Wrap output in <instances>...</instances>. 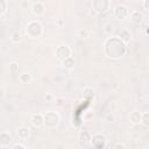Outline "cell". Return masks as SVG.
I'll list each match as a JSON object with an SVG mask.
<instances>
[{"label":"cell","mask_w":149,"mask_h":149,"mask_svg":"<svg viewBox=\"0 0 149 149\" xmlns=\"http://www.w3.org/2000/svg\"><path fill=\"white\" fill-rule=\"evenodd\" d=\"M12 139H10V133L6 132V130H2L0 133V147L1 148H6L9 146Z\"/></svg>","instance_id":"4fadbf2b"},{"label":"cell","mask_w":149,"mask_h":149,"mask_svg":"<svg viewBox=\"0 0 149 149\" xmlns=\"http://www.w3.org/2000/svg\"><path fill=\"white\" fill-rule=\"evenodd\" d=\"M107 137L106 135L104 134H100V133H97L94 135L91 136V141H90V146L93 147V148H97V149H102L107 146Z\"/></svg>","instance_id":"5b68a950"},{"label":"cell","mask_w":149,"mask_h":149,"mask_svg":"<svg viewBox=\"0 0 149 149\" xmlns=\"http://www.w3.org/2000/svg\"><path fill=\"white\" fill-rule=\"evenodd\" d=\"M105 121H107V122H114V121H115V115H114L112 112L107 113V114L105 115Z\"/></svg>","instance_id":"484cf974"},{"label":"cell","mask_w":149,"mask_h":149,"mask_svg":"<svg viewBox=\"0 0 149 149\" xmlns=\"http://www.w3.org/2000/svg\"><path fill=\"white\" fill-rule=\"evenodd\" d=\"M44 10H45V7L42 2H34L33 6H31V13L35 15V16H41L44 14Z\"/></svg>","instance_id":"7c38bea8"},{"label":"cell","mask_w":149,"mask_h":149,"mask_svg":"<svg viewBox=\"0 0 149 149\" xmlns=\"http://www.w3.org/2000/svg\"><path fill=\"white\" fill-rule=\"evenodd\" d=\"M88 1H92V0H88Z\"/></svg>","instance_id":"836d02e7"},{"label":"cell","mask_w":149,"mask_h":149,"mask_svg":"<svg viewBox=\"0 0 149 149\" xmlns=\"http://www.w3.org/2000/svg\"><path fill=\"white\" fill-rule=\"evenodd\" d=\"M129 9H128V7L126 6V5H118V6H115L114 7V9H113V14H114V16H115V19H118V20H120V21H123V20H126L128 16H129Z\"/></svg>","instance_id":"8992f818"},{"label":"cell","mask_w":149,"mask_h":149,"mask_svg":"<svg viewBox=\"0 0 149 149\" xmlns=\"http://www.w3.org/2000/svg\"><path fill=\"white\" fill-rule=\"evenodd\" d=\"M91 134L87 130H80L78 134V142L81 146H90V141H91Z\"/></svg>","instance_id":"30bf717a"},{"label":"cell","mask_w":149,"mask_h":149,"mask_svg":"<svg viewBox=\"0 0 149 149\" xmlns=\"http://www.w3.org/2000/svg\"><path fill=\"white\" fill-rule=\"evenodd\" d=\"M19 80L21 84H29L33 80V78H31V74L29 72H23L19 76Z\"/></svg>","instance_id":"e0dca14e"},{"label":"cell","mask_w":149,"mask_h":149,"mask_svg":"<svg viewBox=\"0 0 149 149\" xmlns=\"http://www.w3.org/2000/svg\"><path fill=\"white\" fill-rule=\"evenodd\" d=\"M56 24H57V27H58V28H62V27L64 26V21H63L62 19H58V20H57V22H56Z\"/></svg>","instance_id":"1f68e13d"},{"label":"cell","mask_w":149,"mask_h":149,"mask_svg":"<svg viewBox=\"0 0 149 149\" xmlns=\"http://www.w3.org/2000/svg\"><path fill=\"white\" fill-rule=\"evenodd\" d=\"M43 99H44L45 102H52L54 101V97H52L51 93H45L44 97H43Z\"/></svg>","instance_id":"83f0119b"},{"label":"cell","mask_w":149,"mask_h":149,"mask_svg":"<svg viewBox=\"0 0 149 149\" xmlns=\"http://www.w3.org/2000/svg\"><path fill=\"white\" fill-rule=\"evenodd\" d=\"M141 120H142V112L137 111V109H134L130 112L129 114V121L132 125L136 126V125H140L141 123Z\"/></svg>","instance_id":"8fae6325"},{"label":"cell","mask_w":149,"mask_h":149,"mask_svg":"<svg viewBox=\"0 0 149 149\" xmlns=\"http://www.w3.org/2000/svg\"><path fill=\"white\" fill-rule=\"evenodd\" d=\"M77 35H78L79 38H81V40H86V38L90 37V30H88L87 28H80V29H78Z\"/></svg>","instance_id":"ac0fdd59"},{"label":"cell","mask_w":149,"mask_h":149,"mask_svg":"<svg viewBox=\"0 0 149 149\" xmlns=\"http://www.w3.org/2000/svg\"><path fill=\"white\" fill-rule=\"evenodd\" d=\"M119 37H120L126 44H128V43L132 41V38H133V37H132V33H130L128 29H123V30H121Z\"/></svg>","instance_id":"2e32d148"},{"label":"cell","mask_w":149,"mask_h":149,"mask_svg":"<svg viewBox=\"0 0 149 149\" xmlns=\"http://www.w3.org/2000/svg\"><path fill=\"white\" fill-rule=\"evenodd\" d=\"M8 71L10 74H15L19 71V63L17 62H9L8 64Z\"/></svg>","instance_id":"44dd1931"},{"label":"cell","mask_w":149,"mask_h":149,"mask_svg":"<svg viewBox=\"0 0 149 149\" xmlns=\"http://www.w3.org/2000/svg\"><path fill=\"white\" fill-rule=\"evenodd\" d=\"M44 116V128L45 129H56L61 122V115L56 111H48L43 114Z\"/></svg>","instance_id":"3957f363"},{"label":"cell","mask_w":149,"mask_h":149,"mask_svg":"<svg viewBox=\"0 0 149 149\" xmlns=\"http://www.w3.org/2000/svg\"><path fill=\"white\" fill-rule=\"evenodd\" d=\"M30 122L35 128L44 127V116L42 113H34L30 116Z\"/></svg>","instance_id":"ba28073f"},{"label":"cell","mask_w":149,"mask_h":149,"mask_svg":"<svg viewBox=\"0 0 149 149\" xmlns=\"http://www.w3.org/2000/svg\"><path fill=\"white\" fill-rule=\"evenodd\" d=\"M7 10H8L7 0H0V16H1V19H3L5 14L7 13Z\"/></svg>","instance_id":"d6986e66"},{"label":"cell","mask_w":149,"mask_h":149,"mask_svg":"<svg viewBox=\"0 0 149 149\" xmlns=\"http://www.w3.org/2000/svg\"><path fill=\"white\" fill-rule=\"evenodd\" d=\"M146 34H147V35H149V28H147V29H146Z\"/></svg>","instance_id":"d6a6232c"},{"label":"cell","mask_w":149,"mask_h":149,"mask_svg":"<svg viewBox=\"0 0 149 149\" xmlns=\"http://www.w3.org/2000/svg\"><path fill=\"white\" fill-rule=\"evenodd\" d=\"M10 148H12V149H26V148H27V146H26V144H23V143L16 142V143L12 144V146H10Z\"/></svg>","instance_id":"4316f807"},{"label":"cell","mask_w":149,"mask_h":149,"mask_svg":"<svg viewBox=\"0 0 149 149\" xmlns=\"http://www.w3.org/2000/svg\"><path fill=\"white\" fill-rule=\"evenodd\" d=\"M111 8L109 0H92V10L95 14H105Z\"/></svg>","instance_id":"277c9868"},{"label":"cell","mask_w":149,"mask_h":149,"mask_svg":"<svg viewBox=\"0 0 149 149\" xmlns=\"http://www.w3.org/2000/svg\"><path fill=\"white\" fill-rule=\"evenodd\" d=\"M141 123L146 127H149V112H144L142 113V120H141Z\"/></svg>","instance_id":"cb8c5ba5"},{"label":"cell","mask_w":149,"mask_h":149,"mask_svg":"<svg viewBox=\"0 0 149 149\" xmlns=\"http://www.w3.org/2000/svg\"><path fill=\"white\" fill-rule=\"evenodd\" d=\"M83 94L85 98H92L94 95V90L90 86H85L84 90H83Z\"/></svg>","instance_id":"7402d4cb"},{"label":"cell","mask_w":149,"mask_h":149,"mask_svg":"<svg viewBox=\"0 0 149 149\" xmlns=\"http://www.w3.org/2000/svg\"><path fill=\"white\" fill-rule=\"evenodd\" d=\"M127 54V44L119 37H107L104 42V55L112 61L121 59Z\"/></svg>","instance_id":"6da1fadb"},{"label":"cell","mask_w":149,"mask_h":149,"mask_svg":"<svg viewBox=\"0 0 149 149\" xmlns=\"http://www.w3.org/2000/svg\"><path fill=\"white\" fill-rule=\"evenodd\" d=\"M64 102H65V99L63 97H56V98H54V101H52V104L56 105V107H62L64 105Z\"/></svg>","instance_id":"603a6c76"},{"label":"cell","mask_w":149,"mask_h":149,"mask_svg":"<svg viewBox=\"0 0 149 149\" xmlns=\"http://www.w3.org/2000/svg\"><path fill=\"white\" fill-rule=\"evenodd\" d=\"M20 7L22 9H28L29 8V0H22L20 2Z\"/></svg>","instance_id":"f1b7e54d"},{"label":"cell","mask_w":149,"mask_h":149,"mask_svg":"<svg viewBox=\"0 0 149 149\" xmlns=\"http://www.w3.org/2000/svg\"><path fill=\"white\" fill-rule=\"evenodd\" d=\"M113 30H114V26H113L111 22H108V23H106V24L104 26V31H105L106 34L111 35V34L113 33Z\"/></svg>","instance_id":"d4e9b609"},{"label":"cell","mask_w":149,"mask_h":149,"mask_svg":"<svg viewBox=\"0 0 149 149\" xmlns=\"http://www.w3.org/2000/svg\"><path fill=\"white\" fill-rule=\"evenodd\" d=\"M16 135L20 140H27L29 136H30V129L29 127H26V126H21L16 129Z\"/></svg>","instance_id":"5bb4252c"},{"label":"cell","mask_w":149,"mask_h":149,"mask_svg":"<svg viewBox=\"0 0 149 149\" xmlns=\"http://www.w3.org/2000/svg\"><path fill=\"white\" fill-rule=\"evenodd\" d=\"M22 41V35L19 33V31H14L12 35H10V42L14 43V44H17Z\"/></svg>","instance_id":"ffe728a7"},{"label":"cell","mask_w":149,"mask_h":149,"mask_svg":"<svg viewBox=\"0 0 149 149\" xmlns=\"http://www.w3.org/2000/svg\"><path fill=\"white\" fill-rule=\"evenodd\" d=\"M24 33L29 38H38L43 35V26L40 21H29L24 28Z\"/></svg>","instance_id":"7a4b0ae2"},{"label":"cell","mask_w":149,"mask_h":149,"mask_svg":"<svg viewBox=\"0 0 149 149\" xmlns=\"http://www.w3.org/2000/svg\"><path fill=\"white\" fill-rule=\"evenodd\" d=\"M129 20L134 23V24H141L143 22V19H144V15L142 12L140 10H132L129 13Z\"/></svg>","instance_id":"9c48e42d"},{"label":"cell","mask_w":149,"mask_h":149,"mask_svg":"<svg viewBox=\"0 0 149 149\" xmlns=\"http://www.w3.org/2000/svg\"><path fill=\"white\" fill-rule=\"evenodd\" d=\"M71 52H72V51H71V48H70L69 45L62 44V45H58V47L56 48V50H55V56H56V58H57L58 61H63V59L70 57V56H71Z\"/></svg>","instance_id":"52a82bcc"},{"label":"cell","mask_w":149,"mask_h":149,"mask_svg":"<svg viewBox=\"0 0 149 149\" xmlns=\"http://www.w3.org/2000/svg\"><path fill=\"white\" fill-rule=\"evenodd\" d=\"M142 7H143V9H146V10L149 12V0H143V2H142Z\"/></svg>","instance_id":"f546056e"},{"label":"cell","mask_w":149,"mask_h":149,"mask_svg":"<svg viewBox=\"0 0 149 149\" xmlns=\"http://www.w3.org/2000/svg\"><path fill=\"white\" fill-rule=\"evenodd\" d=\"M61 64H62V66H63L64 69H66V70H72V69H74L76 61H74V58H73L72 56H70V57H68V58L61 61Z\"/></svg>","instance_id":"9a60e30c"},{"label":"cell","mask_w":149,"mask_h":149,"mask_svg":"<svg viewBox=\"0 0 149 149\" xmlns=\"http://www.w3.org/2000/svg\"><path fill=\"white\" fill-rule=\"evenodd\" d=\"M113 148H115V149H125L126 148V146L123 144V143H115L114 146H113Z\"/></svg>","instance_id":"4dcf8cb0"}]
</instances>
